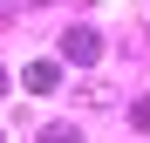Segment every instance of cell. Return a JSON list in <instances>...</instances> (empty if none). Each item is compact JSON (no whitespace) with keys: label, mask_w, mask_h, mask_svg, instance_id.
Masks as SVG:
<instances>
[{"label":"cell","mask_w":150,"mask_h":143,"mask_svg":"<svg viewBox=\"0 0 150 143\" xmlns=\"http://www.w3.org/2000/svg\"><path fill=\"white\" fill-rule=\"evenodd\" d=\"M62 55L75 68H96V61H103V34H96V27H68L62 34Z\"/></svg>","instance_id":"1"},{"label":"cell","mask_w":150,"mask_h":143,"mask_svg":"<svg viewBox=\"0 0 150 143\" xmlns=\"http://www.w3.org/2000/svg\"><path fill=\"white\" fill-rule=\"evenodd\" d=\"M21 82H28L34 95H48V89L62 82V68H55V61H28V75H21Z\"/></svg>","instance_id":"2"},{"label":"cell","mask_w":150,"mask_h":143,"mask_svg":"<svg viewBox=\"0 0 150 143\" xmlns=\"http://www.w3.org/2000/svg\"><path fill=\"white\" fill-rule=\"evenodd\" d=\"M109 95H116V82H82V109H109Z\"/></svg>","instance_id":"3"},{"label":"cell","mask_w":150,"mask_h":143,"mask_svg":"<svg viewBox=\"0 0 150 143\" xmlns=\"http://www.w3.org/2000/svg\"><path fill=\"white\" fill-rule=\"evenodd\" d=\"M34 143H82V130H68V123H48V130H41Z\"/></svg>","instance_id":"4"},{"label":"cell","mask_w":150,"mask_h":143,"mask_svg":"<svg viewBox=\"0 0 150 143\" xmlns=\"http://www.w3.org/2000/svg\"><path fill=\"white\" fill-rule=\"evenodd\" d=\"M130 123H137V130L150 136V95H137V109H130Z\"/></svg>","instance_id":"5"},{"label":"cell","mask_w":150,"mask_h":143,"mask_svg":"<svg viewBox=\"0 0 150 143\" xmlns=\"http://www.w3.org/2000/svg\"><path fill=\"white\" fill-rule=\"evenodd\" d=\"M0 95H7V75H0Z\"/></svg>","instance_id":"6"}]
</instances>
